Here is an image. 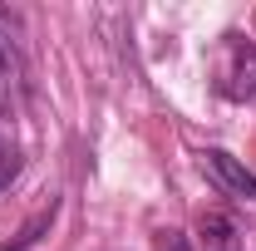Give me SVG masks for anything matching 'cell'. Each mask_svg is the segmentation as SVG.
Returning a JSON list of instances; mask_svg holds the SVG:
<instances>
[{"mask_svg":"<svg viewBox=\"0 0 256 251\" xmlns=\"http://www.w3.org/2000/svg\"><path fill=\"white\" fill-rule=\"evenodd\" d=\"M15 172H20V148L15 143H0V188H10Z\"/></svg>","mask_w":256,"mask_h":251,"instance_id":"obj_4","label":"cell"},{"mask_svg":"<svg viewBox=\"0 0 256 251\" xmlns=\"http://www.w3.org/2000/svg\"><path fill=\"white\" fill-rule=\"evenodd\" d=\"M158 251H192V242L182 232H158Z\"/></svg>","mask_w":256,"mask_h":251,"instance_id":"obj_5","label":"cell"},{"mask_svg":"<svg viewBox=\"0 0 256 251\" xmlns=\"http://www.w3.org/2000/svg\"><path fill=\"white\" fill-rule=\"evenodd\" d=\"M197 246L202 251H242V232L226 212H207L197 226Z\"/></svg>","mask_w":256,"mask_h":251,"instance_id":"obj_3","label":"cell"},{"mask_svg":"<svg viewBox=\"0 0 256 251\" xmlns=\"http://www.w3.org/2000/svg\"><path fill=\"white\" fill-rule=\"evenodd\" d=\"M202 172L217 182V188L226 192V197H236V202H252L256 207V172L242 162V158L222 153V148H207L202 153Z\"/></svg>","mask_w":256,"mask_h":251,"instance_id":"obj_2","label":"cell"},{"mask_svg":"<svg viewBox=\"0 0 256 251\" xmlns=\"http://www.w3.org/2000/svg\"><path fill=\"white\" fill-rule=\"evenodd\" d=\"M217 89H222L226 98H252L256 94V44H246V40H226L222 44V69H217Z\"/></svg>","mask_w":256,"mask_h":251,"instance_id":"obj_1","label":"cell"},{"mask_svg":"<svg viewBox=\"0 0 256 251\" xmlns=\"http://www.w3.org/2000/svg\"><path fill=\"white\" fill-rule=\"evenodd\" d=\"M5 69H10V50H5V40H0V79H5Z\"/></svg>","mask_w":256,"mask_h":251,"instance_id":"obj_6","label":"cell"}]
</instances>
